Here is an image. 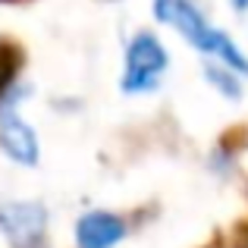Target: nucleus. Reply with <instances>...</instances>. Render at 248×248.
Wrapping results in <instances>:
<instances>
[{"mask_svg":"<svg viewBox=\"0 0 248 248\" xmlns=\"http://www.w3.org/2000/svg\"><path fill=\"white\" fill-rule=\"evenodd\" d=\"M154 16L160 22L173 25L176 31H182L188 44H192L198 54H207L214 60L232 66L239 76H248V57L242 54L236 41H232L226 31L214 29L204 19V13L192 3V0H154Z\"/></svg>","mask_w":248,"mask_h":248,"instance_id":"nucleus-1","label":"nucleus"},{"mask_svg":"<svg viewBox=\"0 0 248 248\" xmlns=\"http://www.w3.org/2000/svg\"><path fill=\"white\" fill-rule=\"evenodd\" d=\"M167 73V50L157 35L139 31L126 47V63H123V79L120 88L126 94H145L160 85Z\"/></svg>","mask_w":248,"mask_h":248,"instance_id":"nucleus-2","label":"nucleus"},{"mask_svg":"<svg viewBox=\"0 0 248 248\" xmlns=\"http://www.w3.org/2000/svg\"><path fill=\"white\" fill-rule=\"evenodd\" d=\"M0 232L13 248H38L47 232V211L38 201H6L0 204Z\"/></svg>","mask_w":248,"mask_h":248,"instance_id":"nucleus-3","label":"nucleus"},{"mask_svg":"<svg viewBox=\"0 0 248 248\" xmlns=\"http://www.w3.org/2000/svg\"><path fill=\"white\" fill-rule=\"evenodd\" d=\"M0 148L10 160L31 167L38 160V135L25 120H19L13 110L0 113Z\"/></svg>","mask_w":248,"mask_h":248,"instance_id":"nucleus-4","label":"nucleus"},{"mask_svg":"<svg viewBox=\"0 0 248 248\" xmlns=\"http://www.w3.org/2000/svg\"><path fill=\"white\" fill-rule=\"evenodd\" d=\"M126 236V223L110 211H88L76 223V245L79 248H113Z\"/></svg>","mask_w":248,"mask_h":248,"instance_id":"nucleus-5","label":"nucleus"},{"mask_svg":"<svg viewBox=\"0 0 248 248\" xmlns=\"http://www.w3.org/2000/svg\"><path fill=\"white\" fill-rule=\"evenodd\" d=\"M204 79L211 82L223 97H230V101H239V97H242L239 73L232 66H226V63H220V60L217 63H207V66H204Z\"/></svg>","mask_w":248,"mask_h":248,"instance_id":"nucleus-6","label":"nucleus"},{"mask_svg":"<svg viewBox=\"0 0 248 248\" xmlns=\"http://www.w3.org/2000/svg\"><path fill=\"white\" fill-rule=\"evenodd\" d=\"M16 69H19V54L10 47L0 50V104H3V97L10 94L13 88V79H16Z\"/></svg>","mask_w":248,"mask_h":248,"instance_id":"nucleus-7","label":"nucleus"},{"mask_svg":"<svg viewBox=\"0 0 248 248\" xmlns=\"http://www.w3.org/2000/svg\"><path fill=\"white\" fill-rule=\"evenodd\" d=\"M232 6L236 10H248V0H232Z\"/></svg>","mask_w":248,"mask_h":248,"instance_id":"nucleus-8","label":"nucleus"}]
</instances>
